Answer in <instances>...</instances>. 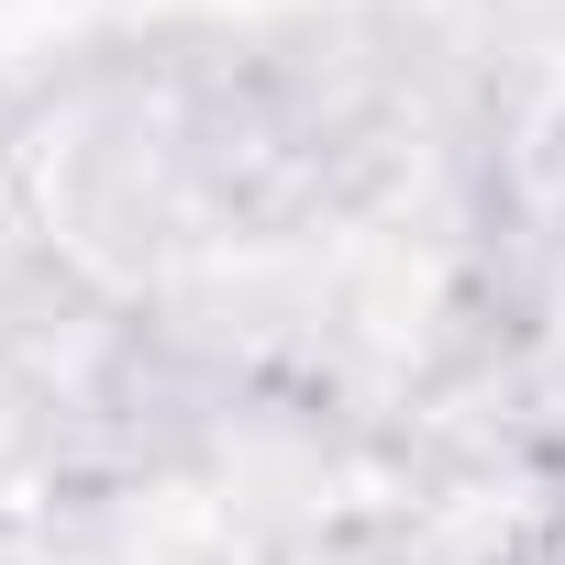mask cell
<instances>
[{
    "mask_svg": "<svg viewBox=\"0 0 565 565\" xmlns=\"http://www.w3.org/2000/svg\"><path fill=\"white\" fill-rule=\"evenodd\" d=\"M499 565H565V554H499Z\"/></svg>",
    "mask_w": 565,
    "mask_h": 565,
    "instance_id": "cell-1",
    "label": "cell"
}]
</instances>
